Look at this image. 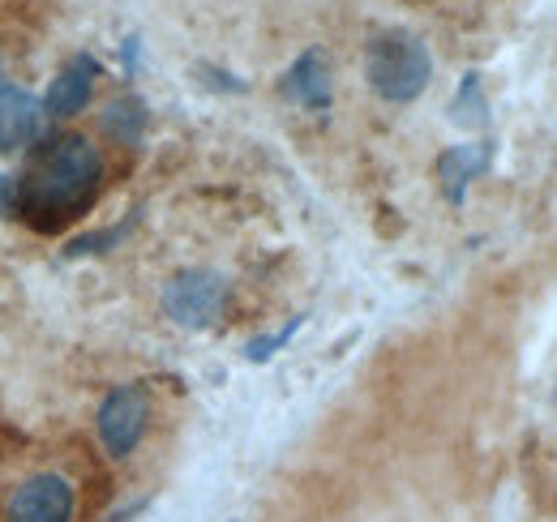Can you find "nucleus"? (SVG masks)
<instances>
[{"instance_id":"obj_8","label":"nucleus","mask_w":557,"mask_h":522,"mask_svg":"<svg viewBox=\"0 0 557 522\" xmlns=\"http://www.w3.org/2000/svg\"><path fill=\"white\" fill-rule=\"evenodd\" d=\"M44 99L17 90V86H0V150H17V146H30L39 133H44Z\"/></svg>"},{"instance_id":"obj_3","label":"nucleus","mask_w":557,"mask_h":522,"mask_svg":"<svg viewBox=\"0 0 557 522\" xmlns=\"http://www.w3.org/2000/svg\"><path fill=\"white\" fill-rule=\"evenodd\" d=\"M77 484L57 467H26L0 493V522H73Z\"/></svg>"},{"instance_id":"obj_4","label":"nucleus","mask_w":557,"mask_h":522,"mask_svg":"<svg viewBox=\"0 0 557 522\" xmlns=\"http://www.w3.org/2000/svg\"><path fill=\"white\" fill-rule=\"evenodd\" d=\"M99 442L112 458H129L146 437V424H150V390L141 382L129 386H116L99 402Z\"/></svg>"},{"instance_id":"obj_14","label":"nucleus","mask_w":557,"mask_h":522,"mask_svg":"<svg viewBox=\"0 0 557 522\" xmlns=\"http://www.w3.org/2000/svg\"><path fill=\"white\" fill-rule=\"evenodd\" d=\"M0 133H4V125H0Z\"/></svg>"},{"instance_id":"obj_2","label":"nucleus","mask_w":557,"mask_h":522,"mask_svg":"<svg viewBox=\"0 0 557 522\" xmlns=\"http://www.w3.org/2000/svg\"><path fill=\"white\" fill-rule=\"evenodd\" d=\"M364 77L386 103H412L433 77L429 48L408 30H386L364 52Z\"/></svg>"},{"instance_id":"obj_5","label":"nucleus","mask_w":557,"mask_h":522,"mask_svg":"<svg viewBox=\"0 0 557 522\" xmlns=\"http://www.w3.org/2000/svg\"><path fill=\"white\" fill-rule=\"evenodd\" d=\"M223 300H227V278L219 270H185L163 287L168 318L189 330L210 326L223 313Z\"/></svg>"},{"instance_id":"obj_1","label":"nucleus","mask_w":557,"mask_h":522,"mask_svg":"<svg viewBox=\"0 0 557 522\" xmlns=\"http://www.w3.org/2000/svg\"><path fill=\"white\" fill-rule=\"evenodd\" d=\"M103 189V154L82 133L48 137L17 176V219L44 236L65 232Z\"/></svg>"},{"instance_id":"obj_6","label":"nucleus","mask_w":557,"mask_h":522,"mask_svg":"<svg viewBox=\"0 0 557 522\" xmlns=\"http://www.w3.org/2000/svg\"><path fill=\"white\" fill-rule=\"evenodd\" d=\"M283 95L309 112H322L331 108V65H326V52L322 48H309L300 52L292 69L283 73Z\"/></svg>"},{"instance_id":"obj_10","label":"nucleus","mask_w":557,"mask_h":522,"mask_svg":"<svg viewBox=\"0 0 557 522\" xmlns=\"http://www.w3.org/2000/svg\"><path fill=\"white\" fill-rule=\"evenodd\" d=\"M450 121L455 125H468V129H481L488 121V103H485V86H481V73H468L455 90V103H450Z\"/></svg>"},{"instance_id":"obj_11","label":"nucleus","mask_w":557,"mask_h":522,"mask_svg":"<svg viewBox=\"0 0 557 522\" xmlns=\"http://www.w3.org/2000/svg\"><path fill=\"white\" fill-rule=\"evenodd\" d=\"M103 129L112 133L121 146H134L146 129V108H141V99H116L108 112H103Z\"/></svg>"},{"instance_id":"obj_12","label":"nucleus","mask_w":557,"mask_h":522,"mask_svg":"<svg viewBox=\"0 0 557 522\" xmlns=\"http://www.w3.org/2000/svg\"><path fill=\"white\" fill-rule=\"evenodd\" d=\"M296 330H300V318H296V322H287V326L278 330V334H271V338H253V343H249V360H271V356H275L278 347H283Z\"/></svg>"},{"instance_id":"obj_9","label":"nucleus","mask_w":557,"mask_h":522,"mask_svg":"<svg viewBox=\"0 0 557 522\" xmlns=\"http://www.w3.org/2000/svg\"><path fill=\"white\" fill-rule=\"evenodd\" d=\"M95 73H99L95 57H73L70 65L52 77V86H48V95H44L48 116H73V112H82V108L90 103Z\"/></svg>"},{"instance_id":"obj_7","label":"nucleus","mask_w":557,"mask_h":522,"mask_svg":"<svg viewBox=\"0 0 557 522\" xmlns=\"http://www.w3.org/2000/svg\"><path fill=\"white\" fill-rule=\"evenodd\" d=\"M493 167V141H463V146H450L442 159H437V181H442V194L450 206H459L468 185L476 176H485Z\"/></svg>"},{"instance_id":"obj_13","label":"nucleus","mask_w":557,"mask_h":522,"mask_svg":"<svg viewBox=\"0 0 557 522\" xmlns=\"http://www.w3.org/2000/svg\"><path fill=\"white\" fill-rule=\"evenodd\" d=\"M17 214V181L0 176V219H13Z\"/></svg>"}]
</instances>
